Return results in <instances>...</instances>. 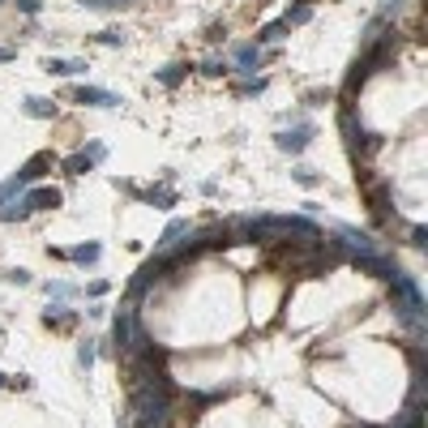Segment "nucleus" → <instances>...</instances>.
Returning a JSON list of instances; mask_svg holds the SVG:
<instances>
[{
	"instance_id": "obj_11",
	"label": "nucleus",
	"mask_w": 428,
	"mask_h": 428,
	"mask_svg": "<svg viewBox=\"0 0 428 428\" xmlns=\"http://www.w3.org/2000/svg\"><path fill=\"white\" fill-rule=\"evenodd\" d=\"M56 163H61V158L51 154V150H39L34 158H26V163L18 168V176H22L26 184H34V180H43V176H47V168H56Z\"/></svg>"
},
{
	"instance_id": "obj_14",
	"label": "nucleus",
	"mask_w": 428,
	"mask_h": 428,
	"mask_svg": "<svg viewBox=\"0 0 428 428\" xmlns=\"http://www.w3.org/2000/svg\"><path fill=\"white\" fill-rule=\"evenodd\" d=\"M103 257V244L99 240H82V244H73V248H65V261H73V265H82V270H86V265H94Z\"/></svg>"
},
{
	"instance_id": "obj_34",
	"label": "nucleus",
	"mask_w": 428,
	"mask_h": 428,
	"mask_svg": "<svg viewBox=\"0 0 428 428\" xmlns=\"http://www.w3.org/2000/svg\"><path fill=\"white\" fill-rule=\"evenodd\" d=\"M407 236H411V244H415V248H428V227H424V223H415Z\"/></svg>"
},
{
	"instance_id": "obj_7",
	"label": "nucleus",
	"mask_w": 428,
	"mask_h": 428,
	"mask_svg": "<svg viewBox=\"0 0 428 428\" xmlns=\"http://www.w3.org/2000/svg\"><path fill=\"white\" fill-rule=\"evenodd\" d=\"M133 326H137V308H133V304H120L116 317H112V339H107V351L120 355V347L133 339Z\"/></svg>"
},
{
	"instance_id": "obj_24",
	"label": "nucleus",
	"mask_w": 428,
	"mask_h": 428,
	"mask_svg": "<svg viewBox=\"0 0 428 428\" xmlns=\"http://www.w3.org/2000/svg\"><path fill=\"white\" fill-rule=\"evenodd\" d=\"M26 189H30V184H26V180H22L18 172H13V176L5 180V184H0V206H5V201H13V197H22Z\"/></svg>"
},
{
	"instance_id": "obj_15",
	"label": "nucleus",
	"mask_w": 428,
	"mask_h": 428,
	"mask_svg": "<svg viewBox=\"0 0 428 428\" xmlns=\"http://www.w3.org/2000/svg\"><path fill=\"white\" fill-rule=\"evenodd\" d=\"M137 201H146V206H154V210H172L180 197H176V189H168V184H154V189H137Z\"/></svg>"
},
{
	"instance_id": "obj_37",
	"label": "nucleus",
	"mask_w": 428,
	"mask_h": 428,
	"mask_svg": "<svg viewBox=\"0 0 428 428\" xmlns=\"http://www.w3.org/2000/svg\"><path fill=\"white\" fill-rule=\"evenodd\" d=\"M206 39H210V43H219V39H227V26H223V22H214V26L206 30Z\"/></svg>"
},
{
	"instance_id": "obj_31",
	"label": "nucleus",
	"mask_w": 428,
	"mask_h": 428,
	"mask_svg": "<svg viewBox=\"0 0 428 428\" xmlns=\"http://www.w3.org/2000/svg\"><path fill=\"white\" fill-rule=\"evenodd\" d=\"M94 39H99L103 47H125V30H99Z\"/></svg>"
},
{
	"instance_id": "obj_36",
	"label": "nucleus",
	"mask_w": 428,
	"mask_h": 428,
	"mask_svg": "<svg viewBox=\"0 0 428 428\" xmlns=\"http://www.w3.org/2000/svg\"><path fill=\"white\" fill-rule=\"evenodd\" d=\"M13 5H18V9H22V13H26V18H34V13H39V9H43V5H39V0H13Z\"/></svg>"
},
{
	"instance_id": "obj_33",
	"label": "nucleus",
	"mask_w": 428,
	"mask_h": 428,
	"mask_svg": "<svg viewBox=\"0 0 428 428\" xmlns=\"http://www.w3.org/2000/svg\"><path fill=\"white\" fill-rule=\"evenodd\" d=\"M86 158H90V163H103V158H107V146L103 141H86V150H82Z\"/></svg>"
},
{
	"instance_id": "obj_8",
	"label": "nucleus",
	"mask_w": 428,
	"mask_h": 428,
	"mask_svg": "<svg viewBox=\"0 0 428 428\" xmlns=\"http://www.w3.org/2000/svg\"><path fill=\"white\" fill-rule=\"evenodd\" d=\"M265 61H270V51H261L257 43H236L232 47V73H257Z\"/></svg>"
},
{
	"instance_id": "obj_17",
	"label": "nucleus",
	"mask_w": 428,
	"mask_h": 428,
	"mask_svg": "<svg viewBox=\"0 0 428 428\" xmlns=\"http://www.w3.org/2000/svg\"><path fill=\"white\" fill-rule=\"evenodd\" d=\"M30 210H56L61 206V189H26L22 193Z\"/></svg>"
},
{
	"instance_id": "obj_3",
	"label": "nucleus",
	"mask_w": 428,
	"mask_h": 428,
	"mask_svg": "<svg viewBox=\"0 0 428 428\" xmlns=\"http://www.w3.org/2000/svg\"><path fill=\"white\" fill-rule=\"evenodd\" d=\"M339 125H343V133H347V150H351L355 158H364V154H372V150H382V146H386V137L368 133L351 107H343V112H339Z\"/></svg>"
},
{
	"instance_id": "obj_22",
	"label": "nucleus",
	"mask_w": 428,
	"mask_h": 428,
	"mask_svg": "<svg viewBox=\"0 0 428 428\" xmlns=\"http://www.w3.org/2000/svg\"><path fill=\"white\" fill-rule=\"evenodd\" d=\"M94 360H99V339H82V343H77V368L90 372Z\"/></svg>"
},
{
	"instance_id": "obj_32",
	"label": "nucleus",
	"mask_w": 428,
	"mask_h": 428,
	"mask_svg": "<svg viewBox=\"0 0 428 428\" xmlns=\"http://www.w3.org/2000/svg\"><path fill=\"white\" fill-rule=\"evenodd\" d=\"M321 103H330V90H304V107H321Z\"/></svg>"
},
{
	"instance_id": "obj_40",
	"label": "nucleus",
	"mask_w": 428,
	"mask_h": 428,
	"mask_svg": "<svg viewBox=\"0 0 428 428\" xmlns=\"http://www.w3.org/2000/svg\"><path fill=\"white\" fill-rule=\"evenodd\" d=\"M0 390H9V372H0Z\"/></svg>"
},
{
	"instance_id": "obj_2",
	"label": "nucleus",
	"mask_w": 428,
	"mask_h": 428,
	"mask_svg": "<svg viewBox=\"0 0 428 428\" xmlns=\"http://www.w3.org/2000/svg\"><path fill=\"white\" fill-rule=\"evenodd\" d=\"M172 411H176V386H172V382H158V386H133V390H129V420H133V424L168 420Z\"/></svg>"
},
{
	"instance_id": "obj_25",
	"label": "nucleus",
	"mask_w": 428,
	"mask_h": 428,
	"mask_svg": "<svg viewBox=\"0 0 428 428\" xmlns=\"http://www.w3.org/2000/svg\"><path fill=\"white\" fill-rule=\"evenodd\" d=\"M0 283H9V287H30V270H22V265H9V270H0Z\"/></svg>"
},
{
	"instance_id": "obj_28",
	"label": "nucleus",
	"mask_w": 428,
	"mask_h": 428,
	"mask_svg": "<svg viewBox=\"0 0 428 428\" xmlns=\"http://www.w3.org/2000/svg\"><path fill=\"white\" fill-rule=\"evenodd\" d=\"M291 180H296L300 189H317V184H321V176H317L313 168H291Z\"/></svg>"
},
{
	"instance_id": "obj_29",
	"label": "nucleus",
	"mask_w": 428,
	"mask_h": 428,
	"mask_svg": "<svg viewBox=\"0 0 428 428\" xmlns=\"http://www.w3.org/2000/svg\"><path fill=\"white\" fill-rule=\"evenodd\" d=\"M265 77H244V82H236V94H265Z\"/></svg>"
},
{
	"instance_id": "obj_9",
	"label": "nucleus",
	"mask_w": 428,
	"mask_h": 428,
	"mask_svg": "<svg viewBox=\"0 0 428 428\" xmlns=\"http://www.w3.org/2000/svg\"><path fill=\"white\" fill-rule=\"evenodd\" d=\"M77 308H69L65 300H47V308H43V326L47 330H69V326H77Z\"/></svg>"
},
{
	"instance_id": "obj_35",
	"label": "nucleus",
	"mask_w": 428,
	"mask_h": 428,
	"mask_svg": "<svg viewBox=\"0 0 428 428\" xmlns=\"http://www.w3.org/2000/svg\"><path fill=\"white\" fill-rule=\"evenodd\" d=\"M86 296H90V300H103V296H107V283H103V279H94V283L86 287Z\"/></svg>"
},
{
	"instance_id": "obj_23",
	"label": "nucleus",
	"mask_w": 428,
	"mask_h": 428,
	"mask_svg": "<svg viewBox=\"0 0 428 428\" xmlns=\"http://www.w3.org/2000/svg\"><path fill=\"white\" fill-rule=\"evenodd\" d=\"M43 296H47V300H73V296H77V287H73V283H65V279H47V283H43Z\"/></svg>"
},
{
	"instance_id": "obj_1",
	"label": "nucleus",
	"mask_w": 428,
	"mask_h": 428,
	"mask_svg": "<svg viewBox=\"0 0 428 428\" xmlns=\"http://www.w3.org/2000/svg\"><path fill=\"white\" fill-rule=\"evenodd\" d=\"M390 308L398 317V326L415 339H424V326H428V304H424V291L415 283V275H394L390 279Z\"/></svg>"
},
{
	"instance_id": "obj_10",
	"label": "nucleus",
	"mask_w": 428,
	"mask_h": 428,
	"mask_svg": "<svg viewBox=\"0 0 428 428\" xmlns=\"http://www.w3.org/2000/svg\"><path fill=\"white\" fill-rule=\"evenodd\" d=\"M334 236L347 244V253H377V248H382V244L372 240L368 232H360V227H351V223H339V227H334Z\"/></svg>"
},
{
	"instance_id": "obj_16",
	"label": "nucleus",
	"mask_w": 428,
	"mask_h": 428,
	"mask_svg": "<svg viewBox=\"0 0 428 428\" xmlns=\"http://www.w3.org/2000/svg\"><path fill=\"white\" fill-rule=\"evenodd\" d=\"M43 73H51V77H82V73H86V61H69V56H47V61H43Z\"/></svg>"
},
{
	"instance_id": "obj_27",
	"label": "nucleus",
	"mask_w": 428,
	"mask_h": 428,
	"mask_svg": "<svg viewBox=\"0 0 428 428\" xmlns=\"http://www.w3.org/2000/svg\"><path fill=\"white\" fill-rule=\"evenodd\" d=\"M308 18H313V5H308V0H300V5H291V9H287V18H283V22H287V26H304Z\"/></svg>"
},
{
	"instance_id": "obj_26",
	"label": "nucleus",
	"mask_w": 428,
	"mask_h": 428,
	"mask_svg": "<svg viewBox=\"0 0 428 428\" xmlns=\"http://www.w3.org/2000/svg\"><path fill=\"white\" fill-rule=\"evenodd\" d=\"M61 168H65L69 176H86V172H90L94 163H90V158H86V154H69V158H61Z\"/></svg>"
},
{
	"instance_id": "obj_38",
	"label": "nucleus",
	"mask_w": 428,
	"mask_h": 428,
	"mask_svg": "<svg viewBox=\"0 0 428 428\" xmlns=\"http://www.w3.org/2000/svg\"><path fill=\"white\" fill-rule=\"evenodd\" d=\"M86 9H112V5H125V0H82Z\"/></svg>"
},
{
	"instance_id": "obj_4",
	"label": "nucleus",
	"mask_w": 428,
	"mask_h": 428,
	"mask_svg": "<svg viewBox=\"0 0 428 428\" xmlns=\"http://www.w3.org/2000/svg\"><path fill=\"white\" fill-rule=\"evenodd\" d=\"M347 261L355 265L360 275H377V279H386V283L398 275V261H394L390 253H382V248H377V253H351Z\"/></svg>"
},
{
	"instance_id": "obj_13",
	"label": "nucleus",
	"mask_w": 428,
	"mask_h": 428,
	"mask_svg": "<svg viewBox=\"0 0 428 428\" xmlns=\"http://www.w3.org/2000/svg\"><path fill=\"white\" fill-rule=\"evenodd\" d=\"M189 232H193V227H189V219H172V223L163 227V236L154 240V253H168V248H180Z\"/></svg>"
},
{
	"instance_id": "obj_12",
	"label": "nucleus",
	"mask_w": 428,
	"mask_h": 428,
	"mask_svg": "<svg viewBox=\"0 0 428 428\" xmlns=\"http://www.w3.org/2000/svg\"><path fill=\"white\" fill-rule=\"evenodd\" d=\"M73 103H82V107H120V94L103 90V86H77Z\"/></svg>"
},
{
	"instance_id": "obj_19",
	"label": "nucleus",
	"mask_w": 428,
	"mask_h": 428,
	"mask_svg": "<svg viewBox=\"0 0 428 428\" xmlns=\"http://www.w3.org/2000/svg\"><path fill=\"white\" fill-rule=\"evenodd\" d=\"M30 214H34V210L26 206V197H13V201L0 206V223H26Z\"/></svg>"
},
{
	"instance_id": "obj_21",
	"label": "nucleus",
	"mask_w": 428,
	"mask_h": 428,
	"mask_svg": "<svg viewBox=\"0 0 428 428\" xmlns=\"http://www.w3.org/2000/svg\"><path fill=\"white\" fill-rule=\"evenodd\" d=\"M287 34H291V26H287L283 18H279V22H265V26L257 30V47H261V43H283Z\"/></svg>"
},
{
	"instance_id": "obj_6",
	"label": "nucleus",
	"mask_w": 428,
	"mask_h": 428,
	"mask_svg": "<svg viewBox=\"0 0 428 428\" xmlns=\"http://www.w3.org/2000/svg\"><path fill=\"white\" fill-rule=\"evenodd\" d=\"M308 141H313V125H308V120H296L291 129L283 125V129L275 133V146H279L283 154H304V150H308Z\"/></svg>"
},
{
	"instance_id": "obj_20",
	"label": "nucleus",
	"mask_w": 428,
	"mask_h": 428,
	"mask_svg": "<svg viewBox=\"0 0 428 428\" xmlns=\"http://www.w3.org/2000/svg\"><path fill=\"white\" fill-rule=\"evenodd\" d=\"M184 77H189V65H180V61L168 65V69H154V82H158V86H168V90H176Z\"/></svg>"
},
{
	"instance_id": "obj_39",
	"label": "nucleus",
	"mask_w": 428,
	"mask_h": 428,
	"mask_svg": "<svg viewBox=\"0 0 428 428\" xmlns=\"http://www.w3.org/2000/svg\"><path fill=\"white\" fill-rule=\"evenodd\" d=\"M5 61H13V51H9V47H0V65H5Z\"/></svg>"
},
{
	"instance_id": "obj_30",
	"label": "nucleus",
	"mask_w": 428,
	"mask_h": 428,
	"mask_svg": "<svg viewBox=\"0 0 428 428\" xmlns=\"http://www.w3.org/2000/svg\"><path fill=\"white\" fill-rule=\"evenodd\" d=\"M201 73H206V77H227V73H232V65H227V61H219V56H210V61L201 65Z\"/></svg>"
},
{
	"instance_id": "obj_18",
	"label": "nucleus",
	"mask_w": 428,
	"mask_h": 428,
	"mask_svg": "<svg viewBox=\"0 0 428 428\" xmlns=\"http://www.w3.org/2000/svg\"><path fill=\"white\" fill-rule=\"evenodd\" d=\"M22 112H26L30 120H51V116H56V103H51V99H39V94H30V99L22 103Z\"/></svg>"
},
{
	"instance_id": "obj_41",
	"label": "nucleus",
	"mask_w": 428,
	"mask_h": 428,
	"mask_svg": "<svg viewBox=\"0 0 428 428\" xmlns=\"http://www.w3.org/2000/svg\"><path fill=\"white\" fill-rule=\"evenodd\" d=\"M0 5H5V0H0Z\"/></svg>"
},
{
	"instance_id": "obj_5",
	"label": "nucleus",
	"mask_w": 428,
	"mask_h": 428,
	"mask_svg": "<svg viewBox=\"0 0 428 428\" xmlns=\"http://www.w3.org/2000/svg\"><path fill=\"white\" fill-rule=\"evenodd\" d=\"M184 244L197 248V253H206V248H227V244H236V240H232V227H227V223H210V227H193Z\"/></svg>"
}]
</instances>
